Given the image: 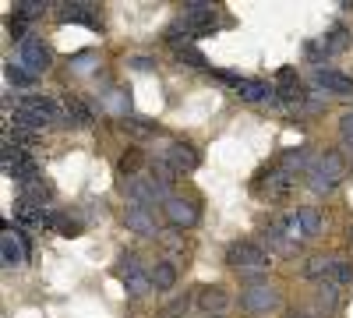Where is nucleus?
Listing matches in <instances>:
<instances>
[{"mask_svg": "<svg viewBox=\"0 0 353 318\" xmlns=\"http://www.w3.org/2000/svg\"><path fill=\"white\" fill-rule=\"evenodd\" d=\"M307 184H311V191H318V195H325V191H332L343 177H346V159L339 156V152H321L318 159H314V166L307 170Z\"/></svg>", "mask_w": 353, "mask_h": 318, "instance_id": "nucleus-1", "label": "nucleus"}, {"mask_svg": "<svg viewBox=\"0 0 353 318\" xmlns=\"http://www.w3.org/2000/svg\"><path fill=\"white\" fill-rule=\"evenodd\" d=\"M226 266H233V269H269L272 266V255L265 251L261 244H254V241H237V244H230L226 248Z\"/></svg>", "mask_w": 353, "mask_h": 318, "instance_id": "nucleus-2", "label": "nucleus"}, {"mask_svg": "<svg viewBox=\"0 0 353 318\" xmlns=\"http://www.w3.org/2000/svg\"><path fill=\"white\" fill-rule=\"evenodd\" d=\"M184 28L191 36H205V32H216V8L205 4V0H191V4H184Z\"/></svg>", "mask_w": 353, "mask_h": 318, "instance_id": "nucleus-3", "label": "nucleus"}, {"mask_svg": "<svg viewBox=\"0 0 353 318\" xmlns=\"http://www.w3.org/2000/svg\"><path fill=\"white\" fill-rule=\"evenodd\" d=\"M18 64H21L25 71H32V74H43V71L50 68V53H46V46H43L36 36H28V39L18 46Z\"/></svg>", "mask_w": 353, "mask_h": 318, "instance_id": "nucleus-4", "label": "nucleus"}, {"mask_svg": "<svg viewBox=\"0 0 353 318\" xmlns=\"http://www.w3.org/2000/svg\"><path fill=\"white\" fill-rule=\"evenodd\" d=\"M124 223L128 230H134L138 237H156L159 226H156V216L149 206H138V201H128V212H124Z\"/></svg>", "mask_w": 353, "mask_h": 318, "instance_id": "nucleus-5", "label": "nucleus"}, {"mask_svg": "<svg viewBox=\"0 0 353 318\" xmlns=\"http://www.w3.org/2000/svg\"><path fill=\"white\" fill-rule=\"evenodd\" d=\"M241 304L248 311H276L279 308V294L272 290V286H248V290L241 294Z\"/></svg>", "mask_w": 353, "mask_h": 318, "instance_id": "nucleus-6", "label": "nucleus"}, {"mask_svg": "<svg viewBox=\"0 0 353 318\" xmlns=\"http://www.w3.org/2000/svg\"><path fill=\"white\" fill-rule=\"evenodd\" d=\"M166 163H170L176 173H191V170H198L201 156L194 152V146H188V141H173L170 152H166Z\"/></svg>", "mask_w": 353, "mask_h": 318, "instance_id": "nucleus-7", "label": "nucleus"}, {"mask_svg": "<svg viewBox=\"0 0 353 318\" xmlns=\"http://www.w3.org/2000/svg\"><path fill=\"white\" fill-rule=\"evenodd\" d=\"M163 209H166V219L173 226H194L198 223V206H194V201H188V198H170Z\"/></svg>", "mask_w": 353, "mask_h": 318, "instance_id": "nucleus-8", "label": "nucleus"}, {"mask_svg": "<svg viewBox=\"0 0 353 318\" xmlns=\"http://www.w3.org/2000/svg\"><path fill=\"white\" fill-rule=\"evenodd\" d=\"M314 85H318V89H325V92H332V96H353V78H346L339 71L318 68L314 71Z\"/></svg>", "mask_w": 353, "mask_h": 318, "instance_id": "nucleus-9", "label": "nucleus"}, {"mask_svg": "<svg viewBox=\"0 0 353 318\" xmlns=\"http://www.w3.org/2000/svg\"><path fill=\"white\" fill-rule=\"evenodd\" d=\"M4 170H8V177H14L18 184H32V181H39L36 163L28 159V156H21V152H14L11 159H4Z\"/></svg>", "mask_w": 353, "mask_h": 318, "instance_id": "nucleus-10", "label": "nucleus"}, {"mask_svg": "<svg viewBox=\"0 0 353 318\" xmlns=\"http://www.w3.org/2000/svg\"><path fill=\"white\" fill-rule=\"evenodd\" d=\"M233 89H237V96H241V99H248V103L276 99L269 85H265V81H254V78H237V85H233Z\"/></svg>", "mask_w": 353, "mask_h": 318, "instance_id": "nucleus-11", "label": "nucleus"}, {"mask_svg": "<svg viewBox=\"0 0 353 318\" xmlns=\"http://www.w3.org/2000/svg\"><path fill=\"white\" fill-rule=\"evenodd\" d=\"M198 304H201V311H226V304H230V294L223 290V286H201V290H198Z\"/></svg>", "mask_w": 353, "mask_h": 318, "instance_id": "nucleus-12", "label": "nucleus"}, {"mask_svg": "<svg viewBox=\"0 0 353 318\" xmlns=\"http://www.w3.org/2000/svg\"><path fill=\"white\" fill-rule=\"evenodd\" d=\"M314 308L325 311V315H332V311L339 308V283L321 279V283H318V294H314Z\"/></svg>", "mask_w": 353, "mask_h": 318, "instance_id": "nucleus-13", "label": "nucleus"}, {"mask_svg": "<svg viewBox=\"0 0 353 318\" xmlns=\"http://www.w3.org/2000/svg\"><path fill=\"white\" fill-rule=\"evenodd\" d=\"M0 255H4V266H8V269H18V266L25 262V244L11 234V230L4 234V241H0Z\"/></svg>", "mask_w": 353, "mask_h": 318, "instance_id": "nucleus-14", "label": "nucleus"}, {"mask_svg": "<svg viewBox=\"0 0 353 318\" xmlns=\"http://www.w3.org/2000/svg\"><path fill=\"white\" fill-rule=\"evenodd\" d=\"M61 21H81V25H99V14H96V4H64L61 11Z\"/></svg>", "mask_w": 353, "mask_h": 318, "instance_id": "nucleus-15", "label": "nucleus"}, {"mask_svg": "<svg viewBox=\"0 0 353 318\" xmlns=\"http://www.w3.org/2000/svg\"><path fill=\"white\" fill-rule=\"evenodd\" d=\"M265 191H269V198H276V201L290 198V191H293V173H290V170L269 173V184H265Z\"/></svg>", "mask_w": 353, "mask_h": 318, "instance_id": "nucleus-16", "label": "nucleus"}, {"mask_svg": "<svg viewBox=\"0 0 353 318\" xmlns=\"http://www.w3.org/2000/svg\"><path fill=\"white\" fill-rule=\"evenodd\" d=\"M265 244H269V255H272V251H283V255H290L293 248H297V244H293V241L283 234V226H279V223H272L269 230H265Z\"/></svg>", "mask_w": 353, "mask_h": 318, "instance_id": "nucleus-17", "label": "nucleus"}, {"mask_svg": "<svg viewBox=\"0 0 353 318\" xmlns=\"http://www.w3.org/2000/svg\"><path fill=\"white\" fill-rule=\"evenodd\" d=\"M304 276L307 279H329L332 276V258H325V255H314V258H307V266H304Z\"/></svg>", "mask_w": 353, "mask_h": 318, "instance_id": "nucleus-18", "label": "nucleus"}, {"mask_svg": "<svg viewBox=\"0 0 353 318\" xmlns=\"http://www.w3.org/2000/svg\"><path fill=\"white\" fill-rule=\"evenodd\" d=\"M68 106V124H78V128H88V124H92L96 117H92V110H88L81 99H68L64 103Z\"/></svg>", "mask_w": 353, "mask_h": 318, "instance_id": "nucleus-19", "label": "nucleus"}, {"mask_svg": "<svg viewBox=\"0 0 353 318\" xmlns=\"http://www.w3.org/2000/svg\"><path fill=\"white\" fill-rule=\"evenodd\" d=\"M149 276H152V286H156V290H170V286L176 283V269H173V262H156V269H152Z\"/></svg>", "mask_w": 353, "mask_h": 318, "instance_id": "nucleus-20", "label": "nucleus"}, {"mask_svg": "<svg viewBox=\"0 0 353 318\" xmlns=\"http://www.w3.org/2000/svg\"><path fill=\"white\" fill-rule=\"evenodd\" d=\"M21 198L25 201H32V206H43V201L53 198V188L43 184V181H32V184H21Z\"/></svg>", "mask_w": 353, "mask_h": 318, "instance_id": "nucleus-21", "label": "nucleus"}, {"mask_svg": "<svg viewBox=\"0 0 353 318\" xmlns=\"http://www.w3.org/2000/svg\"><path fill=\"white\" fill-rule=\"evenodd\" d=\"M113 276L117 279H134V276H141V266H138V255H121L117 258V266H113Z\"/></svg>", "mask_w": 353, "mask_h": 318, "instance_id": "nucleus-22", "label": "nucleus"}, {"mask_svg": "<svg viewBox=\"0 0 353 318\" xmlns=\"http://www.w3.org/2000/svg\"><path fill=\"white\" fill-rule=\"evenodd\" d=\"M297 219H301V226H304V237L321 234V216H318V209L304 206V209H297Z\"/></svg>", "mask_w": 353, "mask_h": 318, "instance_id": "nucleus-23", "label": "nucleus"}, {"mask_svg": "<svg viewBox=\"0 0 353 318\" xmlns=\"http://www.w3.org/2000/svg\"><path fill=\"white\" fill-rule=\"evenodd\" d=\"M346 28L343 25H336V28H329V36H321V50L325 53H339V50H346Z\"/></svg>", "mask_w": 353, "mask_h": 318, "instance_id": "nucleus-24", "label": "nucleus"}, {"mask_svg": "<svg viewBox=\"0 0 353 318\" xmlns=\"http://www.w3.org/2000/svg\"><path fill=\"white\" fill-rule=\"evenodd\" d=\"M141 163H145V156H141L138 149H131V152H124V156H121V173H124V177H138Z\"/></svg>", "mask_w": 353, "mask_h": 318, "instance_id": "nucleus-25", "label": "nucleus"}, {"mask_svg": "<svg viewBox=\"0 0 353 318\" xmlns=\"http://www.w3.org/2000/svg\"><path fill=\"white\" fill-rule=\"evenodd\" d=\"M128 286V297H145V294H149V290H156V286H152V276H134V279H128L124 283Z\"/></svg>", "mask_w": 353, "mask_h": 318, "instance_id": "nucleus-26", "label": "nucleus"}, {"mask_svg": "<svg viewBox=\"0 0 353 318\" xmlns=\"http://www.w3.org/2000/svg\"><path fill=\"white\" fill-rule=\"evenodd\" d=\"M332 283H339V286H346L350 279H353V266L346 262V258H332V276H329Z\"/></svg>", "mask_w": 353, "mask_h": 318, "instance_id": "nucleus-27", "label": "nucleus"}, {"mask_svg": "<svg viewBox=\"0 0 353 318\" xmlns=\"http://www.w3.org/2000/svg\"><path fill=\"white\" fill-rule=\"evenodd\" d=\"M53 230H57V234H64V237H78V234H81V223H78V219H71V216H64V212H57Z\"/></svg>", "mask_w": 353, "mask_h": 318, "instance_id": "nucleus-28", "label": "nucleus"}, {"mask_svg": "<svg viewBox=\"0 0 353 318\" xmlns=\"http://www.w3.org/2000/svg\"><path fill=\"white\" fill-rule=\"evenodd\" d=\"M279 226H283V234L293 241V244H297L301 237H304V226H301V219H297V212H293V216H283L279 219Z\"/></svg>", "mask_w": 353, "mask_h": 318, "instance_id": "nucleus-29", "label": "nucleus"}, {"mask_svg": "<svg viewBox=\"0 0 353 318\" xmlns=\"http://www.w3.org/2000/svg\"><path fill=\"white\" fill-rule=\"evenodd\" d=\"M176 57H181V64H188V68H205V64H209V61H205V53H201V50H194V46L176 50Z\"/></svg>", "mask_w": 353, "mask_h": 318, "instance_id": "nucleus-30", "label": "nucleus"}, {"mask_svg": "<svg viewBox=\"0 0 353 318\" xmlns=\"http://www.w3.org/2000/svg\"><path fill=\"white\" fill-rule=\"evenodd\" d=\"M307 166V152L304 149H290L286 156H283V170H304ZM311 170V166H307Z\"/></svg>", "mask_w": 353, "mask_h": 318, "instance_id": "nucleus-31", "label": "nucleus"}, {"mask_svg": "<svg viewBox=\"0 0 353 318\" xmlns=\"http://www.w3.org/2000/svg\"><path fill=\"white\" fill-rule=\"evenodd\" d=\"M276 85H279V92H290V89H301V81H297V71L293 68H283L276 74Z\"/></svg>", "mask_w": 353, "mask_h": 318, "instance_id": "nucleus-32", "label": "nucleus"}, {"mask_svg": "<svg viewBox=\"0 0 353 318\" xmlns=\"http://www.w3.org/2000/svg\"><path fill=\"white\" fill-rule=\"evenodd\" d=\"M8 78H11L14 85H32V81H36V74L25 71L21 64H8Z\"/></svg>", "mask_w": 353, "mask_h": 318, "instance_id": "nucleus-33", "label": "nucleus"}, {"mask_svg": "<svg viewBox=\"0 0 353 318\" xmlns=\"http://www.w3.org/2000/svg\"><path fill=\"white\" fill-rule=\"evenodd\" d=\"M106 103H110V110H113V113H121V117H128V96H124L121 89H113V92L106 96Z\"/></svg>", "mask_w": 353, "mask_h": 318, "instance_id": "nucleus-34", "label": "nucleus"}, {"mask_svg": "<svg viewBox=\"0 0 353 318\" xmlns=\"http://www.w3.org/2000/svg\"><path fill=\"white\" fill-rule=\"evenodd\" d=\"M188 311V297H176L173 304H166L163 311H159V318H181Z\"/></svg>", "mask_w": 353, "mask_h": 318, "instance_id": "nucleus-35", "label": "nucleus"}, {"mask_svg": "<svg viewBox=\"0 0 353 318\" xmlns=\"http://www.w3.org/2000/svg\"><path fill=\"white\" fill-rule=\"evenodd\" d=\"M43 8H46V4H39V0H21L18 14H21V18H36V14H43Z\"/></svg>", "mask_w": 353, "mask_h": 318, "instance_id": "nucleus-36", "label": "nucleus"}, {"mask_svg": "<svg viewBox=\"0 0 353 318\" xmlns=\"http://www.w3.org/2000/svg\"><path fill=\"white\" fill-rule=\"evenodd\" d=\"M339 135H343L346 146H353V113H346V117L339 121Z\"/></svg>", "mask_w": 353, "mask_h": 318, "instance_id": "nucleus-37", "label": "nucleus"}, {"mask_svg": "<svg viewBox=\"0 0 353 318\" xmlns=\"http://www.w3.org/2000/svg\"><path fill=\"white\" fill-rule=\"evenodd\" d=\"M128 64H131L134 71H149V68H152L156 61H152V57H131V61H128Z\"/></svg>", "mask_w": 353, "mask_h": 318, "instance_id": "nucleus-38", "label": "nucleus"}, {"mask_svg": "<svg viewBox=\"0 0 353 318\" xmlns=\"http://www.w3.org/2000/svg\"><path fill=\"white\" fill-rule=\"evenodd\" d=\"M88 64H92V53H78V57H74V71H78V74H85Z\"/></svg>", "mask_w": 353, "mask_h": 318, "instance_id": "nucleus-39", "label": "nucleus"}, {"mask_svg": "<svg viewBox=\"0 0 353 318\" xmlns=\"http://www.w3.org/2000/svg\"><path fill=\"white\" fill-rule=\"evenodd\" d=\"M124 128L134 131V135H149L152 131V124H141V121H124Z\"/></svg>", "mask_w": 353, "mask_h": 318, "instance_id": "nucleus-40", "label": "nucleus"}, {"mask_svg": "<svg viewBox=\"0 0 353 318\" xmlns=\"http://www.w3.org/2000/svg\"><path fill=\"white\" fill-rule=\"evenodd\" d=\"M350 244H353V226H350Z\"/></svg>", "mask_w": 353, "mask_h": 318, "instance_id": "nucleus-41", "label": "nucleus"}, {"mask_svg": "<svg viewBox=\"0 0 353 318\" xmlns=\"http://www.w3.org/2000/svg\"><path fill=\"white\" fill-rule=\"evenodd\" d=\"M290 318H304V315H290Z\"/></svg>", "mask_w": 353, "mask_h": 318, "instance_id": "nucleus-42", "label": "nucleus"}]
</instances>
